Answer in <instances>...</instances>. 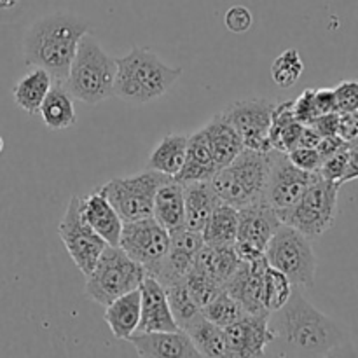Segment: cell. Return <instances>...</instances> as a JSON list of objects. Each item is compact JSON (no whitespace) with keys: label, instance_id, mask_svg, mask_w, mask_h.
<instances>
[{"label":"cell","instance_id":"1","mask_svg":"<svg viewBox=\"0 0 358 358\" xmlns=\"http://www.w3.org/2000/svg\"><path fill=\"white\" fill-rule=\"evenodd\" d=\"M275 353L282 357H331L348 353L350 339L345 329L318 311L297 287L289 301L269 313Z\"/></svg>","mask_w":358,"mask_h":358},{"label":"cell","instance_id":"2","mask_svg":"<svg viewBox=\"0 0 358 358\" xmlns=\"http://www.w3.org/2000/svg\"><path fill=\"white\" fill-rule=\"evenodd\" d=\"M90 23L69 13H55L35 21L23 38V56L28 66L44 69L52 83L63 84L76 58L80 38Z\"/></svg>","mask_w":358,"mask_h":358},{"label":"cell","instance_id":"3","mask_svg":"<svg viewBox=\"0 0 358 358\" xmlns=\"http://www.w3.org/2000/svg\"><path fill=\"white\" fill-rule=\"evenodd\" d=\"M114 96L131 105H143L164 96L180 79L182 69L166 65L147 48H133L122 58H115Z\"/></svg>","mask_w":358,"mask_h":358},{"label":"cell","instance_id":"4","mask_svg":"<svg viewBox=\"0 0 358 358\" xmlns=\"http://www.w3.org/2000/svg\"><path fill=\"white\" fill-rule=\"evenodd\" d=\"M115 70V58L107 55L100 42L87 31L77 45L76 58L63 86L76 100L98 105L114 96Z\"/></svg>","mask_w":358,"mask_h":358},{"label":"cell","instance_id":"5","mask_svg":"<svg viewBox=\"0 0 358 358\" xmlns=\"http://www.w3.org/2000/svg\"><path fill=\"white\" fill-rule=\"evenodd\" d=\"M269 177V152L245 147L227 166L220 168L210 182L220 201L243 208L264 201Z\"/></svg>","mask_w":358,"mask_h":358},{"label":"cell","instance_id":"6","mask_svg":"<svg viewBox=\"0 0 358 358\" xmlns=\"http://www.w3.org/2000/svg\"><path fill=\"white\" fill-rule=\"evenodd\" d=\"M145 276L143 266L133 261L119 245H107L93 271L86 276V294L94 303L107 306L117 297L138 289Z\"/></svg>","mask_w":358,"mask_h":358},{"label":"cell","instance_id":"7","mask_svg":"<svg viewBox=\"0 0 358 358\" xmlns=\"http://www.w3.org/2000/svg\"><path fill=\"white\" fill-rule=\"evenodd\" d=\"M264 255L268 264L283 273L294 287H313L317 255L310 238L296 227L282 224L269 240Z\"/></svg>","mask_w":358,"mask_h":358},{"label":"cell","instance_id":"8","mask_svg":"<svg viewBox=\"0 0 358 358\" xmlns=\"http://www.w3.org/2000/svg\"><path fill=\"white\" fill-rule=\"evenodd\" d=\"M341 185L318 178L310 185L303 198L285 212H278L282 224L296 227L310 240L327 233L338 215V194Z\"/></svg>","mask_w":358,"mask_h":358},{"label":"cell","instance_id":"9","mask_svg":"<svg viewBox=\"0 0 358 358\" xmlns=\"http://www.w3.org/2000/svg\"><path fill=\"white\" fill-rule=\"evenodd\" d=\"M170 175L156 170H145L142 173L124 178H112L107 184L100 185L98 191L108 199L122 222L145 219L152 215V206L156 192L161 185L170 182Z\"/></svg>","mask_w":358,"mask_h":358},{"label":"cell","instance_id":"10","mask_svg":"<svg viewBox=\"0 0 358 358\" xmlns=\"http://www.w3.org/2000/svg\"><path fill=\"white\" fill-rule=\"evenodd\" d=\"M119 247L135 262L143 266L147 276H152L166 257L170 233L152 215L122 224Z\"/></svg>","mask_w":358,"mask_h":358},{"label":"cell","instance_id":"11","mask_svg":"<svg viewBox=\"0 0 358 358\" xmlns=\"http://www.w3.org/2000/svg\"><path fill=\"white\" fill-rule=\"evenodd\" d=\"M318 178V173L297 168L285 152L275 149L269 150V177L264 201L275 208L276 213L285 212L303 198L304 192Z\"/></svg>","mask_w":358,"mask_h":358},{"label":"cell","instance_id":"12","mask_svg":"<svg viewBox=\"0 0 358 358\" xmlns=\"http://www.w3.org/2000/svg\"><path fill=\"white\" fill-rule=\"evenodd\" d=\"M79 201V196H72L65 210V215H63L62 222L58 226V234L72 261L76 262L80 273L87 276L93 271L94 264H96L98 257L101 255L103 248L107 247V243L83 219Z\"/></svg>","mask_w":358,"mask_h":358},{"label":"cell","instance_id":"13","mask_svg":"<svg viewBox=\"0 0 358 358\" xmlns=\"http://www.w3.org/2000/svg\"><path fill=\"white\" fill-rule=\"evenodd\" d=\"M275 105V101L266 98H252L234 101L222 114L234 126L247 149L269 152L273 150L269 145V126Z\"/></svg>","mask_w":358,"mask_h":358},{"label":"cell","instance_id":"14","mask_svg":"<svg viewBox=\"0 0 358 358\" xmlns=\"http://www.w3.org/2000/svg\"><path fill=\"white\" fill-rule=\"evenodd\" d=\"M226 357H264L273 341L269 313H247L234 324L224 327Z\"/></svg>","mask_w":358,"mask_h":358},{"label":"cell","instance_id":"15","mask_svg":"<svg viewBox=\"0 0 358 358\" xmlns=\"http://www.w3.org/2000/svg\"><path fill=\"white\" fill-rule=\"evenodd\" d=\"M203 245H205L203 234L187 229L185 226L170 233V248H168L166 257L163 259L157 271L150 278L157 280L164 289L185 280Z\"/></svg>","mask_w":358,"mask_h":358},{"label":"cell","instance_id":"16","mask_svg":"<svg viewBox=\"0 0 358 358\" xmlns=\"http://www.w3.org/2000/svg\"><path fill=\"white\" fill-rule=\"evenodd\" d=\"M140 322L136 332L180 331L171 315L166 290L157 280L145 276L140 283Z\"/></svg>","mask_w":358,"mask_h":358},{"label":"cell","instance_id":"17","mask_svg":"<svg viewBox=\"0 0 358 358\" xmlns=\"http://www.w3.org/2000/svg\"><path fill=\"white\" fill-rule=\"evenodd\" d=\"M264 257L252 262H240L236 273L224 285V290L234 297L247 313H269L262 304V275L268 268Z\"/></svg>","mask_w":358,"mask_h":358},{"label":"cell","instance_id":"18","mask_svg":"<svg viewBox=\"0 0 358 358\" xmlns=\"http://www.w3.org/2000/svg\"><path fill=\"white\" fill-rule=\"evenodd\" d=\"M280 226H282V220L278 213L266 201L243 206V208H238L236 241H245L264 252Z\"/></svg>","mask_w":358,"mask_h":358},{"label":"cell","instance_id":"19","mask_svg":"<svg viewBox=\"0 0 358 358\" xmlns=\"http://www.w3.org/2000/svg\"><path fill=\"white\" fill-rule=\"evenodd\" d=\"M140 357L198 358V350L185 331L173 332H133L128 339Z\"/></svg>","mask_w":358,"mask_h":358},{"label":"cell","instance_id":"20","mask_svg":"<svg viewBox=\"0 0 358 358\" xmlns=\"http://www.w3.org/2000/svg\"><path fill=\"white\" fill-rule=\"evenodd\" d=\"M79 210L83 219L90 224L91 229L107 245L117 247L122 231V219L114 206L100 191H93L86 198H80Z\"/></svg>","mask_w":358,"mask_h":358},{"label":"cell","instance_id":"21","mask_svg":"<svg viewBox=\"0 0 358 358\" xmlns=\"http://www.w3.org/2000/svg\"><path fill=\"white\" fill-rule=\"evenodd\" d=\"M219 171L215 159H213L212 147H210L206 129L192 133L187 140V152L180 171L175 175L178 182H194V180H210Z\"/></svg>","mask_w":358,"mask_h":358},{"label":"cell","instance_id":"22","mask_svg":"<svg viewBox=\"0 0 358 358\" xmlns=\"http://www.w3.org/2000/svg\"><path fill=\"white\" fill-rule=\"evenodd\" d=\"M184 184V203H185V227L203 233L210 215L219 205L220 198L213 191L210 180L182 182Z\"/></svg>","mask_w":358,"mask_h":358},{"label":"cell","instance_id":"23","mask_svg":"<svg viewBox=\"0 0 358 358\" xmlns=\"http://www.w3.org/2000/svg\"><path fill=\"white\" fill-rule=\"evenodd\" d=\"M152 217L168 231L180 229L185 226V203L184 184L175 178L161 185L156 192L152 206Z\"/></svg>","mask_w":358,"mask_h":358},{"label":"cell","instance_id":"24","mask_svg":"<svg viewBox=\"0 0 358 358\" xmlns=\"http://www.w3.org/2000/svg\"><path fill=\"white\" fill-rule=\"evenodd\" d=\"M234 245H203L194 261V268L205 273L219 285H226L240 266Z\"/></svg>","mask_w":358,"mask_h":358},{"label":"cell","instance_id":"25","mask_svg":"<svg viewBox=\"0 0 358 358\" xmlns=\"http://www.w3.org/2000/svg\"><path fill=\"white\" fill-rule=\"evenodd\" d=\"M206 135H208L210 147H212L213 159H215L217 168H224L245 149L243 140L238 135L234 126L227 121L226 115L220 114L213 115L212 121L205 126Z\"/></svg>","mask_w":358,"mask_h":358},{"label":"cell","instance_id":"26","mask_svg":"<svg viewBox=\"0 0 358 358\" xmlns=\"http://www.w3.org/2000/svg\"><path fill=\"white\" fill-rule=\"evenodd\" d=\"M103 320L117 339H129L140 322V290H131L105 306Z\"/></svg>","mask_w":358,"mask_h":358},{"label":"cell","instance_id":"27","mask_svg":"<svg viewBox=\"0 0 358 358\" xmlns=\"http://www.w3.org/2000/svg\"><path fill=\"white\" fill-rule=\"evenodd\" d=\"M42 121L49 129H66L72 128L77 121L76 107H73V96L66 91L63 84L51 86L45 94L41 108H38Z\"/></svg>","mask_w":358,"mask_h":358},{"label":"cell","instance_id":"28","mask_svg":"<svg viewBox=\"0 0 358 358\" xmlns=\"http://www.w3.org/2000/svg\"><path fill=\"white\" fill-rule=\"evenodd\" d=\"M52 77L44 69L35 66L30 73L21 77L13 87V98L21 110L37 114L45 94L51 90Z\"/></svg>","mask_w":358,"mask_h":358},{"label":"cell","instance_id":"29","mask_svg":"<svg viewBox=\"0 0 358 358\" xmlns=\"http://www.w3.org/2000/svg\"><path fill=\"white\" fill-rule=\"evenodd\" d=\"M187 140L189 136L180 135V133H171V135L164 136L150 152L149 170H156L164 175H170V177H175L185 161Z\"/></svg>","mask_w":358,"mask_h":358},{"label":"cell","instance_id":"30","mask_svg":"<svg viewBox=\"0 0 358 358\" xmlns=\"http://www.w3.org/2000/svg\"><path fill=\"white\" fill-rule=\"evenodd\" d=\"M191 338L192 345L198 350L199 357H226V336L224 329L206 320L203 313H199L187 327L184 329Z\"/></svg>","mask_w":358,"mask_h":358},{"label":"cell","instance_id":"31","mask_svg":"<svg viewBox=\"0 0 358 358\" xmlns=\"http://www.w3.org/2000/svg\"><path fill=\"white\" fill-rule=\"evenodd\" d=\"M201 234L206 245H234L238 234V208L219 203Z\"/></svg>","mask_w":358,"mask_h":358},{"label":"cell","instance_id":"32","mask_svg":"<svg viewBox=\"0 0 358 358\" xmlns=\"http://www.w3.org/2000/svg\"><path fill=\"white\" fill-rule=\"evenodd\" d=\"M201 313L206 320L213 322V324L224 329L243 318L247 311L231 294H227L222 289L206 306L201 308Z\"/></svg>","mask_w":358,"mask_h":358},{"label":"cell","instance_id":"33","mask_svg":"<svg viewBox=\"0 0 358 358\" xmlns=\"http://www.w3.org/2000/svg\"><path fill=\"white\" fill-rule=\"evenodd\" d=\"M292 287L294 285L283 273L268 266L262 275V304H264L266 311L273 313V311L280 310L289 301Z\"/></svg>","mask_w":358,"mask_h":358},{"label":"cell","instance_id":"34","mask_svg":"<svg viewBox=\"0 0 358 358\" xmlns=\"http://www.w3.org/2000/svg\"><path fill=\"white\" fill-rule=\"evenodd\" d=\"M166 297L168 304H170L171 315H173L175 322L178 324V327L184 331L199 313H201V308L194 303V299L189 294L187 287H185V282L173 283V285L166 287Z\"/></svg>","mask_w":358,"mask_h":358},{"label":"cell","instance_id":"35","mask_svg":"<svg viewBox=\"0 0 358 358\" xmlns=\"http://www.w3.org/2000/svg\"><path fill=\"white\" fill-rule=\"evenodd\" d=\"M304 72V63L297 49H285L271 65V77L280 87H292Z\"/></svg>","mask_w":358,"mask_h":358},{"label":"cell","instance_id":"36","mask_svg":"<svg viewBox=\"0 0 358 358\" xmlns=\"http://www.w3.org/2000/svg\"><path fill=\"white\" fill-rule=\"evenodd\" d=\"M184 282H185V287H187L189 294H191V297L194 299V303L198 304L199 308L206 306V304H208L210 301H212L213 297L224 289V287L219 285L215 280L206 276L205 273L196 269L194 266H192V269L189 271V275L185 276Z\"/></svg>","mask_w":358,"mask_h":358},{"label":"cell","instance_id":"37","mask_svg":"<svg viewBox=\"0 0 358 358\" xmlns=\"http://www.w3.org/2000/svg\"><path fill=\"white\" fill-rule=\"evenodd\" d=\"M348 147L350 143H346L341 150L334 154V156L327 157V159L322 161V166L318 170V175L322 178L329 182H336V184L343 185V177H345L346 164H348Z\"/></svg>","mask_w":358,"mask_h":358},{"label":"cell","instance_id":"38","mask_svg":"<svg viewBox=\"0 0 358 358\" xmlns=\"http://www.w3.org/2000/svg\"><path fill=\"white\" fill-rule=\"evenodd\" d=\"M338 112L358 110V80H343L334 87Z\"/></svg>","mask_w":358,"mask_h":358},{"label":"cell","instance_id":"39","mask_svg":"<svg viewBox=\"0 0 358 358\" xmlns=\"http://www.w3.org/2000/svg\"><path fill=\"white\" fill-rule=\"evenodd\" d=\"M289 159L296 164L297 168L304 171H311V173H318L322 166V157L317 149L313 147H296L290 152H287Z\"/></svg>","mask_w":358,"mask_h":358},{"label":"cell","instance_id":"40","mask_svg":"<svg viewBox=\"0 0 358 358\" xmlns=\"http://www.w3.org/2000/svg\"><path fill=\"white\" fill-rule=\"evenodd\" d=\"M294 117L301 124H311L318 117L317 107H315V90H306L301 96L294 101Z\"/></svg>","mask_w":358,"mask_h":358},{"label":"cell","instance_id":"41","mask_svg":"<svg viewBox=\"0 0 358 358\" xmlns=\"http://www.w3.org/2000/svg\"><path fill=\"white\" fill-rule=\"evenodd\" d=\"M226 27L229 31H234V34H243L254 23V16H252L250 10L245 6H233L226 13Z\"/></svg>","mask_w":358,"mask_h":358},{"label":"cell","instance_id":"42","mask_svg":"<svg viewBox=\"0 0 358 358\" xmlns=\"http://www.w3.org/2000/svg\"><path fill=\"white\" fill-rule=\"evenodd\" d=\"M338 135L341 136L346 143L355 142L358 138V110L341 112V114H339Z\"/></svg>","mask_w":358,"mask_h":358},{"label":"cell","instance_id":"43","mask_svg":"<svg viewBox=\"0 0 358 358\" xmlns=\"http://www.w3.org/2000/svg\"><path fill=\"white\" fill-rule=\"evenodd\" d=\"M311 126L320 133V136L338 135L339 112H329V114L318 115V117L311 122Z\"/></svg>","mask_w":358,"mask_h":358},{"label":"cell","instance_id":"44","mask_svg":"<svg viewBox=\"0 0 358 358\" xmlns=\"http://www.w3.org/2000/svg\"><path fill=\"white\" fill-rule=\"evenodd\" d=\"M315 107H317L318 115L329 114V112H338L334 90H331V87L315 90Z\"/></svg>","mask_w":358,"mask_h":358},{"label":"cell","instance_id":"45","mask_svg":"<svg viewBox=\"0 0 358 358\" xmlns=\"http://www.w3.org/2000/svg\"><path fill=\"white\" fill-rule=\"evenodd\" d=\"M345 145H346V142L341 138V136L331 135V136H322L320 142H318V145L315 147V149L318 150L322 161H324V159H327V157L334 156V154L338 152V150H341Z\"/></svg>","mask_w":358,"mask_h":358},{"label":"cell","instance_id":"46","mask_svg":"<svg viewBox=\"0 0 358 358\" xmlns=\"http://www.w3.org/2000/svg\"><path fill=\"white\" fill-rule=\"evenodd\" d=\"M357 178H358V145H355V143H350L348 164H346V171H345V177H343L341 184L357 180Z\"/></svg>","mask_w":358,"mask_h":358},{"label":"cell","instance_id":"47","mask_svg":"<svg viewBox=\"0 0 358 358\" xmlns=\"http://www.w3.org/2000/svg\"><path fill=\"white\" fill-rule=\"evenodd\" d=\"M320 133L317 131V129L313 128L311 124H304L303 126V131H301V136H299V143H297V147H317L318 142H320Z\"/></svg>","mask_w":358,"mask_h":358},{"label":"cell","instance_id":"48","mask_svg":"<svg viewBox=\"0 0 358 358\" xmlns=\"http://www.w3.org/2000/svg\"><path fill=\"white\" fill-rule=\"evenodd\" d=\"M20 0H0V9H10L14 7Z\"/></svg>","mask_w":358,"mask_h":358},{"label":"cell","instance_id":"49","mask_svg":"<svg viewBox=\"0 0 358 358\" xmlns=\"http://www.w3.org/2000/svg\"><path fill=\"white\" fill-rule=\"evenodd\" d=\"M3 150V140H2V136H0V152H2Z\"/></svg>","mask_w":358,"mask_h":358},{"label":"cell","instance_id":"50","mask_svg":"<svg viewBox=\"0 0 358 358\" xmlns=\"http://www.w3.org/2000/svg\"><path fill=\"white\" fill-rule=\"evenodd\" d=\"M352 143H355V145H358V138L355 140V142H352Z\"/></svg>","mask_w":358,"mask_h":358}]
</instances>
